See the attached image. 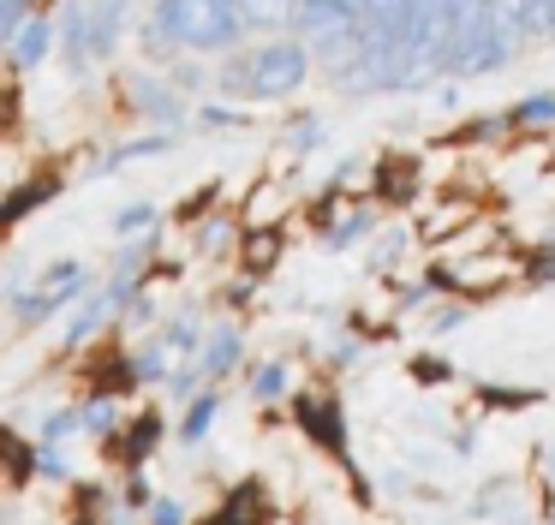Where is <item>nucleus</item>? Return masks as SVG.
Returning a JSON list of instances; mask_svg holds the SVG:
<instances>
[{
    "instance_id": "obj_1",
    "label": "nucleus",
    "mask_w": 555,
    "mask_h": 525,
    "mask_svg": "<svg viewBox=\"0 0 555 525\" xmlns=\"http://www.w3.org/2000/svg\"><path fill=\"white\" fill-rule=\"evenodd\" d=\"M305 72H311V48L281 36V42L251 48L245 60H228L221 90H245V95H263V102H281V95H293L305 84Z\"/></svg>"
},
{
    "instance_id": "obj_2",
    "label": "nucleus",
    "mask_w": 555,
    "mask_h": 525,
    "mask_svg": "<svg viewBox=\"0 0 555 525\" xmlns=\"http://www.w3.org/2000/svg\"><path fill=\"white\" fill-rule=\"evenodd\" d=\"M156 24L173 48H228L245 30V12L228 0H156Z\"/></svg>"
},
{
    "instance_id": "obj_3",
    "label": "nucleus",
    "mask_w": 555,
    "mask_h": 525,
    "mask_svg": "<svg viewBox=\"0 0 555 525\" xmlns=\"http://www.w3.org/2000/svg\"><path fill=\"white\" fill-rule=\"evenodd\" d=\"M49 48H54V24H49V12H42V18H30L25 30L13 36V66H37Z\"/></svg>"
},
{
    "instance_id": "obj_4",
    "label": "nucleus",
    "mask_w": 555,
    "mask_h": 525,
    "mask_svg": "<svg viewBox=\"0 0 555 525\" xmlns=\"http://www.w3.org/2000/svg\"><path fill=\"white\" fill-rule=\"evenodd\" d=\"M299 424H311V436L323 441V448H340V412H335V406L299 400Z\"/></svg>"
},
{
    "instance_id": "obj_5",
    "label": "nucleus",
    "mask_w": 555,
    "mask_h": 525,
    "mask_svg": "<svg viewBox=\"0 0 555 525\" xmlns=\"http://www.w3.org/2000/svg\"><path fill=\"white\" fill-rule=\"evenodd\" d=\"M257 508H263V489L251 484V496H245V508H240V496H233V508L221 513V520H209V525H251V520H257Z\"/></svg>"
},
{
    "instance_id": "obj_6",
    "label": "nucleus",
    "mask_w": 555,
    "mask_h": 525,
    "mask_svg": "<svg viewBox=\"0 0 555 525\" xmlns=\"http://www.w3.org/2000/svg\"><path fill=\"white\" fill-rule=\"evenodd\" d=\"M30 7H37V0H0V30L18 36V30H25V12Z\"/></svg>"
},
{
    "instance_id": "obj_7",
    "label": "nucleus",
    "mask_w": 555,
    "mask_h": 525,
    "mask_svg": "<svg viewBox=\"0 0 555 525\" xmlns=\"http://www.w3.org/2000/svg\"><path fill=\"white\" fill-rule=\"evenodd\" d=\"M42 197H54V179H49V185H25V191H18L13 203H7V215H13V221H18V215H25V209H37Z\"/></svg>"
},
{
    "instance_id": "obj_8",
    "label": "nucleus",
    "mask_w": 555,
    "mask_h": 525,
    "mask_svg": "<svg viewBox=\"0 0 555 525\" xmlns=\"http://www.w3.org/2000/svg\"><path fill=\"white\" fill-rule=\"evenodd\" d=\"M209 418H216V400L204 394V400L192 406V418H185V441H197V436H204V430H209Z\"/></svg>"
},
{
    "instance_id": "obj_9",
    "label": "nucleus",
    "mask_w": 555,
    "mask_h": 525,
    "mask_svg": "<svg viewBox=\"0 0 555 525\" xmlns=\"http://www.w3.org/2000/svg\"><path fill=\"white\" fill-rule=\"evenodd\" d=\"M156 418H144V424H132V441H126V453H132V460H138V453H150V448H156Z\"/></svg>"
},
{
    "instance_id": "obj_10",
    "label": "nucleus",
    "mask_w": 555,
    "mask_h": 525,
    "mask_svg": "<svg viewBox=\"0 0 555 525\" xmlns=\"http://www.w3.org/2000/svg\"><path fill=\"white\" fill-rule=\"evenodd\" d=\"M519 126H526V119H555V95H531V102H519Z\"/></svg>"
},
{
    "instance_id": "obj_11",
    "label": "nucleus",
    "mask_w": 555,
    "mask_h": 525,
    "mask_svg": "<svg viewBox=\"0 0 555 525\" xmlns=\"http://www.w3.org/2000/svg\"><path fill=\"white\" fill-rule=\"evenodd\" d=\"M281 388H287V376H281V364H269L263 376H257V394H263V400H275Z\"/></svg>"
},
{
    "instance_id": "obj_12",
    "label": "nucleus",
    "mask_w": 555,
    "mask_h": 525,
    "mask_svg": "<svg viewBox=\"0 0 555 525\" xmlns=\"http://www.w3.org/2000/svg\"><path fill=\"white\" fill-rule=\"evenodd\" d=\"M138 102H150V107H156V114H173L168 90H156V84H144V90H138Z\"/></svg>"
},
{
    "instance_id": "obj_13",
    "label": "nucleus",
    "mask_w": 555,
    "mask_h": 525,
    "mask_svg": "<svg viewBox=\"0 0 555 525\" xmlns=\"http://www.w3.org/2000/svg\"><path fill=\"white\" fill-rule=\"evenodd\" d=\"M150 221H156V215H150V203H132V209L120 215V227H150Z\"/></svg>"
},
{
    "instance_id": "obj_14",
    "label": "nucleus",
    "mask_w": 555,
    "mask_h": 525,
    "mask_svg": "<svg viewBox=\"0 0 555 525\" xmlns=\"http://www.w3.org/2000/svg\"><path fill=\"white\" fill-rule=\"evenodd\" d=\"M228 358H233V334H228V341H216V353H209V370H221Z\"/></svg>"
},
{
    "instance_id": "obj_15",
    "label": "nucleus",
    "mask_w": 555,
    "mask_h": 525,
    "mask_svg": "<svg viewBox=\"0 0 555 525\" xmlns=\"http://www.w3.org/2000/svg\"><path fill=\"white\" fill-rule=\"evenodd\" d=\"M156 525H180V513H173V508H162V513H156Z\"/></svg>"
}]
</instances>
